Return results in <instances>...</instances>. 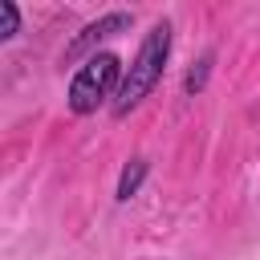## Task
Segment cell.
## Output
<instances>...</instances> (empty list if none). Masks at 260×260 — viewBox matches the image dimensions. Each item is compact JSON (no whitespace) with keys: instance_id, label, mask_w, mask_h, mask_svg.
Instances as JSON below:
<instances>
[{"instance_id":"cell-5","label":"cell","mask_w":260,"mask_h":260,"mask_svg":"<svg viewBox=\"0 0 260 260\" xmlns=\"http://www.w3.org/2000/svg\"><path fill=\"white\" fill-rule=\"evenodd\" d=\"M16 28H20V12H16V4H12V0H0V41L16 37Z\"/></svg>"},{"instance_id":"cell-6","label":"cell","mask_w":260,"mask_h":260,"mask_svg":"<svg viewBox=\"0 0 260 260\" xmlns=\"http://www.w3.org/2000/svg\"><path fill=\"white\" fill-rule=\"evenodd\" d=\"M207 65H211V57H203V61H199V69H191V73H187V81H183V85H187V93H199V89H203V81H207Z\"/></svg>"},{"instance_id":"cell-3","label":"cell","mask_w":260,"mask_h":260,"mask_svg":"<svg viewBox=\"0 0 260 260\" xmlns=\"http://www.w3.org/2000/svg\"><path fill=\"white\" fill-rule=\"evenodd\" d=\"M126 28H130V16H126V12H110V16L93 20V24H85V28H81V37H73V41H69L65 57L73 61V57H81L85 49H93L102 37H114V32H126Z\"/></svg>"},{"instance_id":"cell-2","label":"cell","mask_w":260,"mask_h":260,"mask_svg":"<svg viewBox=\"0 0 260 260\" xmlns=\"http://www.w3.org/2000/svg\"><path fill=\"white\" fill-rule=\"evenodd\" d=\"M122 85V65L114 53H93L69 81V110L73 114H93L106 98H118Z\"/></svg>"},{"instance_id":"cell-4","label":"cell","mask_w":260,"mask_h":260,"mask_svg":"<svg viewBox=\"0 0 260 260\" xmlns=\"http://www.w3.org/2000/svg\"><path fill=\"white\" fill-rule=\"evenodd\" d=\"M142 179H146V162H142V158H130V162L122 167V179H118V199L126 203L130 195H138Z\"/></svg>"},{"instance_id":"cell-1","label":"cell","mask_w":260,"mask_h":260,"mask_svg":"<svg viewBox=\"0 0 260 260\" xmlns=\"http://www.w3.org/2000/svg\"><path fill=\"white\" fill-rule=\"evenodd\" d=\"M167 53H171V24H154V28L146 32V41L138 45L130 69L122 73V85H118V98H114V114H118V118H126V114L154 89V81L162 77Z\"/></svg>"}]
</instances>
